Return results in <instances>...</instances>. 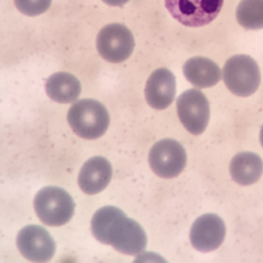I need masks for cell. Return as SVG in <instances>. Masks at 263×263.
Listing matches in <instances>:
<instances>
[{"label": "cell", "instance_id": "obj_6", "mask_svg": "<svg viewBox=\"0 0 263 263\" xmlns=\"http://www.w3.org/2000/svg\"><path fill=\"white\" fill-rule=\"evenodd\" d=\"M166 8L187 27H202L219 15L223 0H164Z\"/></svg>", "mask_w": 263, "mask_h": 263}, {"label": "cell", "instance_id": "obj_18", "mask_svg": "<svg viewBox=\"0 0 263 263\" xmlns=\"http://www.w3.org/2000/svg\"><path fill=\"white\" fill-rule=\"evenodd\" d=\"M103 2L106 4H108V6L120 7V6H124L126 3H128L130 0H103Z\"/></svg>", "mask_w": 263, "mask_h": 263}, {"label": "cell", "instance_id": "obj_7", "mask_svg": "<svg viewBox=\"0 0 263 263\" xmlns=\"http://www.w3.org/2000/svg\"><path fill=\"white\" fill-rule=\"evenodd\" d=\"M177 110L183 127L193 135H200L209 126L210 103L198 88L184 91L178 98Z\"/></svg>", "mask_w": 263, "mask_h": 263}, {"label": "cell", "instance_id": "obj_4", "mask_svg": "<svg viewBox=\"0 0 263 263\" xmlns=\"http://www.w3.org/2000/svg\"><path fill=\"white\" fill-rule=\"evenodd\" d=\"M222 78L227 88L237 97H250L260 84L259 67L247 55H235L227 60Z\"/></svg>", "mask_w": 263, "mask_h": 263}, {"label": "cell", "instance_id": "obj_13", "mask_svg": "<svg viewBox=\"0 0 263 263\" xmlns=\"http://www.w3.org/2000/svg\"><path fill=\"white\" fill-rule=\"evenodd\" d=\"M183 73L186 79L197 88L214 87L222 78L219 66L203 57H195L187 60L183 66Z\"/></svg>", "mask_w": 263, "mask_h": 263}, {"label": "cell", "instance_id": "obj_19", "mask_svg": "<svg viewBox=\"0 0 263 263\" xmlns=\"http://www.w3.org/2000/svg\"><path fill=\"white\" fill-rule=\"evenodd\" d=\"M259 138H260V144H262V146H263V126H262V128H260Z\"/></svg>", "mask_w": 263, "mask_h": 263}, {"label": "cell", "instance_id": "obj_12", "mask_svg": "<svg viewBox=\"0 0 263 263\" xmlns=\"http://www.w3.org/2000/svg\"><path fill=\"white\" fill-rule=\"evenodd\" d=\"M112 178L111 163L103 157H93L83 164L78 183L82 191L88 195L99 194L108 186Z\"/></svg>", "mask_w": 263, "mask_h": 263}, {"label": "cell", "instance_id": "obj_10", "mask_svg": "<svg viewBox=\"0 0 263 263\" xmlns=\"http://www.w3.org/2000/svg\"><path fill=\"white\" fill-rule=\"evenodd\" d=\"M226 237V224L215 214H204L194 222L190 240L198 251L209 253L217 250Z\"/></svg>", "mask_w": 263, "mask_h": 263}, {"label": "cell", "instance_id": "obj_14", "mask_svg": "<svg viewBox=\"0 0 263 263\" xmlns=\"http://www.w3.org/2000/svg\"><path fill=\"white\" fill-rule=\"evenodd\" d=\"M47 95L58 103H73L82 92L79 79L68 72H57L48 78L46 83Z\"/></svg>", "mask_w": 263, "mask_h": 263}, {"label": "cell", "instance_id": "obj_17", "mask_svg": "<svg viewBox=\"0 0 263 263\" xmlns=\"http://www.w3.org/2000/svg\"><path fill=\"white\" fill-rule=\"evenodd\" d=\"M52 0H15V6L27 16H37L50 8Z\"/></svg>", "mask_w": 263, "mask_h": 263}, {"label": "cell", "instance_id": "obj_8", "mask_svg": "<svg viewBox=\"0 0 263 263\" xmlns=\"http://www.w3.org/2000/svg\"><path fill=\"white\" fill-rule=\"evenodd\" d=\"M151 170L158 177L170 179L184 170L187 162L186 150L174 139H162L154 144L148 155Z\"/></svg>", "mask_w": 263, "mask_h": 263}, {"label": "cell", "instance_id": "obj_5", "mask_svg": "<svg viewBox=\"0 0 263 263\" xmlns=\"http://www.w3.org/2000/svg\"><path fill=\"white\" fill-rule=\"evenodd\" d=\"M97 48L100 57L107 62L122 63L131 57L135 39L133 32L123 24H107L98 33Z\"/></svg>", "mask_w": 263, "mask_h": 263}, {"label": "cell", "instance_id": "obj_3", "mask_svg": "<svg viewBox=\"0 0 263 263\" xmlns=\"http://www.w3.org/2000/svg\"><path fill=\"white\" fill-rule=\"evenodd\" d=\"M35 213L47 226H63L75 213V202L64 189L57 186L44 187L33 199Z\"/></svg>", "mask_w": 263, "mask_h": 263}, {"label": "cell", "instance_id": "obj_1", "mask_svg": "<svg viewBox=\"0 0 263 263\" xmlns=\"http://www.w3.org/2000/svg\"><path fill=\"white\" fill-rule=\"evenodd\" d=\"M91 230L99 242L111 245L127 255H137L147 246L143 227L118 207L106 206L98 210L91 220Z\"/></svg>", "mask_w": 263, "mask_h": 263}, {"label": "cell", "instance_id": "obj_9", "mask_svg": "<svg viewBox=\"0 0 263 263\" xmlns=\"http://www.w3.org/2000/svg\"><path fill=\"white\" fill-rule=\"evenodd\" d=\"M16 245L22 255L31 262H48L57 250L51 234L36 224L23 227L17 234Z\"/></svg>", "mask_w": 263, "mask_h": 263}, {"label": "cell", "instance_id": "obj_2", "mask_svg": "<svg viewBox=\"0 0 263 263\" xmlns=\"http://www.w3.org/2000/svg\"><path fill=\"white\" fill-rule=\"evenodd\" d=\"M68 124L78 137L98 139L110 126V115L103 104L93 99H82L72 104L67 115Z\"/></svg>", "mask_w": 263, "mask_h": 263}, {"label": "cell", "instance_id": "obj_16", "mask_svg": "<svg viewBox=\"0 0 263 263\" xmlns=\"http://www.w3.org/2000/svg\"><path fill=\"white\" fill-rule=\"evenodd\" d=\"M237 20L246 30L263 28V0H242L237 7Z\"/></svg>", "mask_w": 263, "mask_h": 263}, {"label": "cell", "instance_id": "obj_15", "mask_svg": "<svg viewBox=\"0 0 263 263\" xmlns=\"http://www.w3.org/2000/svg\"><path fill=\"white\" fill-rule=\"evenodd\" d=\"M230 174L237 183L250 186L260 179L263 174V160L255 153H240L233 158Z\"/></svg>", "mask_w": 263, "mask_h": 263}, {"label": "cell", "instance_id": "obj_11", "mask_svg": "<svg viewBox=\"0 0 263 263\" xmlns=\"http://www.w3.org/2000/svg\"><path fill=\"white\" fill-rule=\"evenodd\" d=\"M177 92V82L175 77L167 68H158L150 75L146 83L147 103L155 110H164L170 106L175 99Z\"/></svg>", "mask_w": 263, "mask_h": 263}]
</instances>
